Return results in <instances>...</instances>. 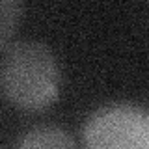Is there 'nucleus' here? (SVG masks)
I'll list each match as a JSON object with an SVG mask.
<instances>
[{"instance_id":"obj_2","label":"nucleus","mask_w":149,"mask_h":149,"mask_svg":"<svg viewBox=\"0 0 149 149\" xmlns=\"http://www.w3.org/2000/svg\"><path fill=\"white\" fill-rule=\"evenodd\" d=\"M84 149H149V112L132 102L97 108L82 129Z\"/></svg>"},{"instance_id":"obj_3","label":"nucleus","mask_w":149,"mask_h":149,"mask_svg":"<svg viewBox=\"0 0 149 149\" xmlns=\"http://www.w3.org/2000/svg\"><path fill=\"white\" fill-rule=\"evenodd\" d=\"M17 149H77L69 130L58 125H37L24 132Z\"/></svg>"},{"instance_id":"obj_1","label":"nucleus","mask_w":149,"mask_h":149,"mask_svg":"<svg viewBox=\"0 0 149 149\" xmlns=\"http://www.w3.org/2000/svg\"><path fill=\"white\" fill-rule=\"evenodd\" d=\"M2 91L13 106L43 112L60 95V67L43 41L21 39L2 49Z\"/></svg>"},{"instance_id":"obj_4","label":"nucleus","mask_w":149,"mask_h":149,"mask_svg":"<svg viewBox=\"0 0 149 149\" xmlns=\"http://www.w3.org/2000/svg\"><path fill=\"white\" fill-rule=\"evenodd\" d=\"M22 17V4L19 0H2L0 2V45L2 49L9 45V37Z\"/></svg>"}]
</instances>
